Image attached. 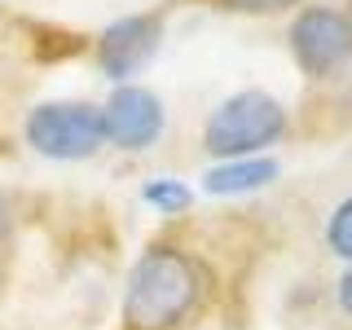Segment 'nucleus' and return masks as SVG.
<instances>
[{"label":"nucleus","instance_id":"f257e3e1","mask_svg":"<svg viewBox=\"0 0 352 330\" xmlns=\"http://www.w3.org/2000/svg\"><path fill=\"white\" fill-rule=\"evenodd\" d=\"M212 291L216 278L203 256L176 242H150L124 286V330H181L212 300Z\"/></svg>","mask_w":352,"mask_h":330},{"label":"nucleus","instance_id":"f03ea898","mask_svg":"<svg viewBox=\"0 0 352 330\" xmlns=\"http://www.w3.org/2000/svg\"><path fill=\"white\" fill-rule=\"evenodd\" d=\"M291 132V110H286L273 93L264 88H242V93L225 97L203 124V150L216 163L229 159H256L269 146Z\"/></svg>","mask_w":352,"mask_h":330},{"label":"nucleus","instance_id":"7ed1b4c3","mask_svg":"<svg viewBox=\"0 0 352 330\" xmlns=\"http://www.w3.org/2000/svg\"><path fill=\"white\" fill-rule=\"evenodd\" d=\"M22 141L36 154L58 163H80L93 159L106 146L102 132V106L80 102V97H62V102H40L22 119Z\"/></svg>","mask_w":352,"mask_h":330},{"label":"nucleus","instance_id":"20e7f679","mask_svg":"<svg viewBox=\"0 0 352 330\" xmlns=\"http://www.w3.org/2000/svg\"><path fill=\"white\" fill-rule=\"evenodd\" d=\"M286 49L304 80L326 84L352 62V22L339 5H304L291 14Z\"/></svg>","mask_w":352,"mask_h":330},{"label":"nucleus","instance_id":"39448f33","mask_svg":"<svg viewBox=\"0 0 352 330\" xmlns=\"http://www.w3.org/2000/svg\"><path fill=\"white\" fill-rule=\"evenodd\" d=\"M163 31H168V9H146V14L115 18L93 44V58L102 66V75L115 84H137V75L163 49Z\"/></svg>","mask_w":352,"mask_h":330},{"label":"nucleus","instance_id":"423d86ee","mask_svg":"<svg viewBox=\"0 0 352 330\" xmlns=\"http://www.w3.org/2000/svg\"><path fill=\"white\" fill-rule=\"evenodd\" d=\"M168 128V106L163 97L146 84H115L110 97L102 102V132L106 146L124 150V154H141Z\"/></svg>","mask_w":352,"mask_h":330},{"label":"nucleus","instance_id":"0eeeda50","mask_svg":"<svg viewBox=\"0 0 352 330\" xmlns=\"http://www.w3.org/2000/svg\"><path fill=\"white\" fill-rule=\"evenodd\" d=\"M278 181V159L269 154H256V159H229L216 163V168L203 172V190L212 198H238L251 190H264V185Z\"/></svg>","mask_w":352,"mask_h":330},{"label":"nucleus","instance_id":"6e6552de","mask_svg":"<svg viewBox=\"0 0 352 330\" xmlns=\"http://www.w3.org/2000/svg\"><path fill=\"white\" fill-rule=\"evenodd\" d=\"M141 198H146L154 212H163V216H185L194 207V190L185 181H176V176H154V181H146Z\"/></svg>","mask_w":352,"mask_h":330},{"label":"nucleus","instance_id":"1a4fd4ad","mask_svg":"<svg viewBox=\"0 0 352 330\" xmlns=\"http://www.w3.org/2000/svg\"><path fill=\"white\" fill-rule=\"evenodd\" d=\"M326 251L335 260H352V194L339 198L335 212L326 216Z\"/></svg>","mask_w":352,"mask_h":330},{"label":"nucleus","instance_id":"9d476101","mask_svg":"<svg viewBox=\"0 0 352 330\" xmlns=\"http://www.w3.org/2000/svg\"><path fill=\"white\" fill-rule=\"evenodd\" d=\"M216 9L229 14H251V18H269V14H286V9H304V0H212Z\"/></svg>","mask_w":352,"mask_h":330},{"label":"nucleus","instance_id":"9b49d317","mask_svg":"<svg viewBox=\"0 0 352 330\" xmlns=\"http://www.w3.org/2000/svg\"><path fill=\"white\" fill-rule=\"evenodd\" d=\"M335 300H339V313H344V317H352V269H348L344 278L335 282Z\"/></svg>","mask_w":352,"mask_h":330},{"label":"nucleus","instance_id":"f8f14e48","mask_svg":"<svg viewBox=\"0 0 352 330\" xmlns=\"http://www.w3.org/2000/svg\"><path fill=\"white\" fill-rule=\"evenodd\" d=\"M9 229H14V207H9L5 190H0V247H5V242H9Z\"/></svg>","mask_w":352,"mask_h":330},{"label":"nucleus","instance_id":"ddd939ff","mask_svg":"<svg viewBox=\"0 0 352 330\" xmlns=\"http://www.w3.org/2000/svg\"><path fill=\"white\" fill-rule=\"evenodd\" d=\"M344 14H348V22H352V0H348V5H344Z\"/></svg>","mask_w":352,"mask_h":330}]
</instances>
